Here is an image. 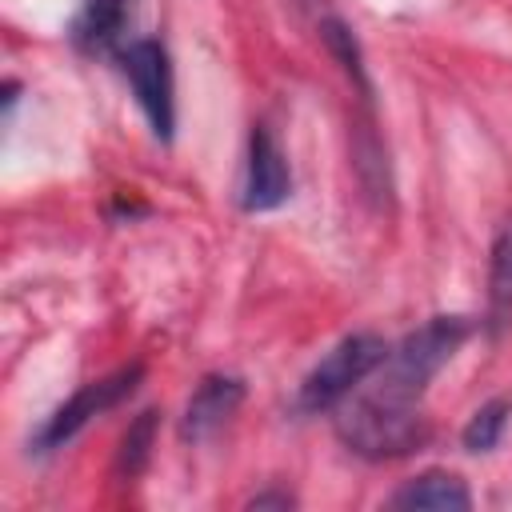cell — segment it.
<instances>
[{
  "label": "cell",
  "instance_id": "cell-1",
  "mask_svg": "<svg viewBox=\"0 0 512 512\" xmlns=\"http://www.w3.org/2000/svg\"><path fill=\"white\" fill-rule=\"evenodd\" d=\"M468 316H428L420 328H412L396 348H388L384 364L368 376V388H356L348 400H340L332 412V428L340 444L364 460H400L428 444V420L420 412V400L436 372L460 352V344L472 336Z\"/></svg>",
  "mask_w": 512,
  "mask_h": 512
},
{
  "label": "cell",
  "instance_id": "cell-2",
  "mask_svg": "<svg viewBox=\"0 0 512 512\" xmlns=\"http://www.w3.org/2000/svg\"><path fill=\"white\" fill-rule=\"evenodd\" d=\"M388 356V340L376 332H352L340 344H332L300 380L296 388V412L320 416L332 412L340 400H348Z\"/></svg>",
  "mask_w": 512,
  "mask_h": 512
},
{
  "label": "cell",
  "instance_id": "cell-3",
  "mask_svg": "<svg viewBox=\"0 0 512 512\" xmlns=\"http://www.w3.org/2000/svg\"><path fill=\"white\" fill-rule=\"evenodd\" d=\"M116 60H120V72H124L152 136L160 144H168L176 132V76H172V56H168L164 40L136 36L116 52Z\"/></svg>",
  "mask_w": 512,
  "mask_h": 512
},
{
  "label": "cell",
  "instance_id": "cell-4",
  "mask_svg": "<svg viewBox=\"0 0 512 512\" xmlns=\"http://www.w3.org/2000/svg\"><path fill=\"white\" fill-rule=\"evenodd\" d=\"M140 384H144V364H140V360H132V364H124V368H116V372H108V376H100V380L80 384V388L40 424V432H36V440H32V452L44 456V452L64 448V444L76 440L96 416H104V412H112L116 404H124Z\"/></svg>",
  "mask_w": 512,
  "mask_h": 512
},
{
  "label": "cell",
  "instance_id": "cell-5",
  "mask_svg": "<svg viewBox=\"0 0 512 512\" xmlns=\"http://www.w3.org/2000/svg\"><path fill=\"white\" fill-rule=\"evenodd\" d=\"M292 196V168L272 136L268 124H252L248 152H244V180H240V208L244 212H272Z\"/></svg>",
  "mask_w": 512,
  "mask_h": 512
},
{
  "label": "cell",
  "instance_id": "cell-6",
  "mask_svg": "<svg viewBox=\"0 0 512 512\" xmlns=\"http://www.w3.org/2000/svg\"><path fill=\"white\" fill-rule=\"evenodd\" d=\"M244 380L240 376H232V372H208L196 388H192V396H188V404H184V416H180V440L184 444H204V440H212L232 416H236V408L244 404Z\"/></svg>",
  "mask_w": 512,
  "mask_h": 512
},
{
  "label": "cell",
  "instance_id": "cell-7",
  "mask_svg": "<svg viewBox=\"0 0 512 512\" xmlns=\"http://www.w3.org/2000/svg\"><path fill=\"white\" fill-rule=\"evenodd\" d=\"M136 20V0H80L68 40L80 56H116Z\"/></svg>",
  "mask_w": 512,
  "mask_h": 512
},
{
  "label": "cell",
  "instance_id": "cell-8",
  "mask_svg": "<svg viewBox=\"0 0 512 512\" xmlns=\"http://www.w3.org/2000/svg\"><path fill=\"white\" fill-rule=\"evenodd\" d=\"M388 508H436V512H464V508H472V492H468V484H464L456 472L432 468V472H420V476L404 480V484L388 496Z\"/></svg>",
  "mask_w": 512,
  "mask_h": 512
},
{
  "label": "cell",
  "instance_id": "cell-9",
  "mask_svg": "<svg viewBox=\"0 0 512 512\" xmlns=\"http://www.w3.org/2000/svg\"><path fill=\"white\" fill-rule=\"evenodd\" d=\"M512 320V216L496 228L492 252H488V308H484V328L500 336Z\"/></svg>",
  "mask_w": 512,
  "mask_h": 512
},
{
  "label": "cell",
  "instance_id": "cell-10",
  "mask_svg": "<svg viewBox=\"0 0 512 512\" xmlns=\"http://www.w3.org/2000/svg\"><path fill=\"white\" fill-rule=\"evenodd\" d=\"M320 40H324L328 56L340 64V72L352 80V92L360 96V104L372 108V80H368V64H364V48H360L356 32H352L344 20L324 16V20H320Z\"/></svg>",
  "mask_w": 512,
  "mask_h": 512
},
{
  "label": "cell",
  "instance_id": "cell-11",
  "mask_svg": "<svg viewBox=\"0 0 512 512\" xmlns=\"http://www.w3.org/2000/svg\"><path fill=\"white\" fill-rule=\"evenodd\" d=\"M352 164H356V176H360L364 192H368L376 204H388V200H392V172H388V152H384V144H380L372 120L356 124Z\"/></svg>",
  "mask_w": 512,
  "mask_h": 512
},
{
  "label": "cell",
  "instance_id": "cell-12",
  "mask_svg": "<svg viewBox=\"0 0 512 512\" xmlns=\"http://www.w3.org/2000/svg\"><path fill=\"white\" fill-rule=\"evenodd\" d=\"M156 428H160V412L156 408H144L120 436V448H116V460H112V472L116 480H136L148 460H152V448H156Z\"/></svg>",
  "mask_w": 512,
  "mask_h": 512
},
{
  "label": "cell",
  "instance_id": "cell-13",
  "mask_svg": "<svg viewBox=\"0 0 512 512\" xmlns=\"http://www.w3.org/2000/svg\"><path fill=\"white\" fill-rule=\"evenodd\" d=\"M508 416H512V404L504 400V396H492V400H484L468 420H464V428H460V444H464V452H492L496 444H500V436H504V428H508Z\"/></svg>",
  "mask_w": 512,
  "mask_h": 512
},
{
  "label": "cell",
  "instance_id": "cell-14",
  "mask_svg": "<svg viewBox=\"0 0 512 512\" xmlns=\"http://www.w3.org/2000/svg\"><path fill=\"white\" fill-rule=\"evenodd\" d=\"M292 504H296V496H292V492H284V488H268V492H256V496H252L244 508H252V512H264V508H284V512H288Z\"/></svg>",
  "mask_w": 512,
  "mask_h": 512
},
{
  "label": "cell",
  "instance_id": "cell-15",
  "mask_svg": "<svg viewBox=\"0 0 512 512\" xmlns=\"http://www.w3.org/2000/svg\"><path fill=\"white\" fill-rule=\"evenodd\" d=\"M112 212H116V216H128V220H132V216H144V212H148V204H136L132 196H124V192H120V196H116V208H112Z\"/></svg>",
  "mask_w": 512,
  "mask_h": 512
},
{
  "label": "cell",
  "instance_id": "cell-16",
  "mask_svg": "<svg viewBox=\"0 0 512 512\" xmlns=\"http://www.w3.org/2000/svg\"><path fill=\"white\" fill-rule=\"evenodd\" d=\"M16 100H20V84L16 80H4V116L16 108Z\"/></svg>",
  "mask_w": 512,
  "mask_h": 512
},
{
  "label": "cell",
  "instance_id": "cell-17",
  "mask_svg": "<svg viewBox=\"0 0 512 512\" xmlns=\"http://www.w3.org/2000/svg\"><path fill=\"white\" fill-rule=\"evenodd\" d=\"M304 4H316V0H304Z\"/></svg>",
  "mask_w": 512,
  "mask_h": 512
}]
</instances>
